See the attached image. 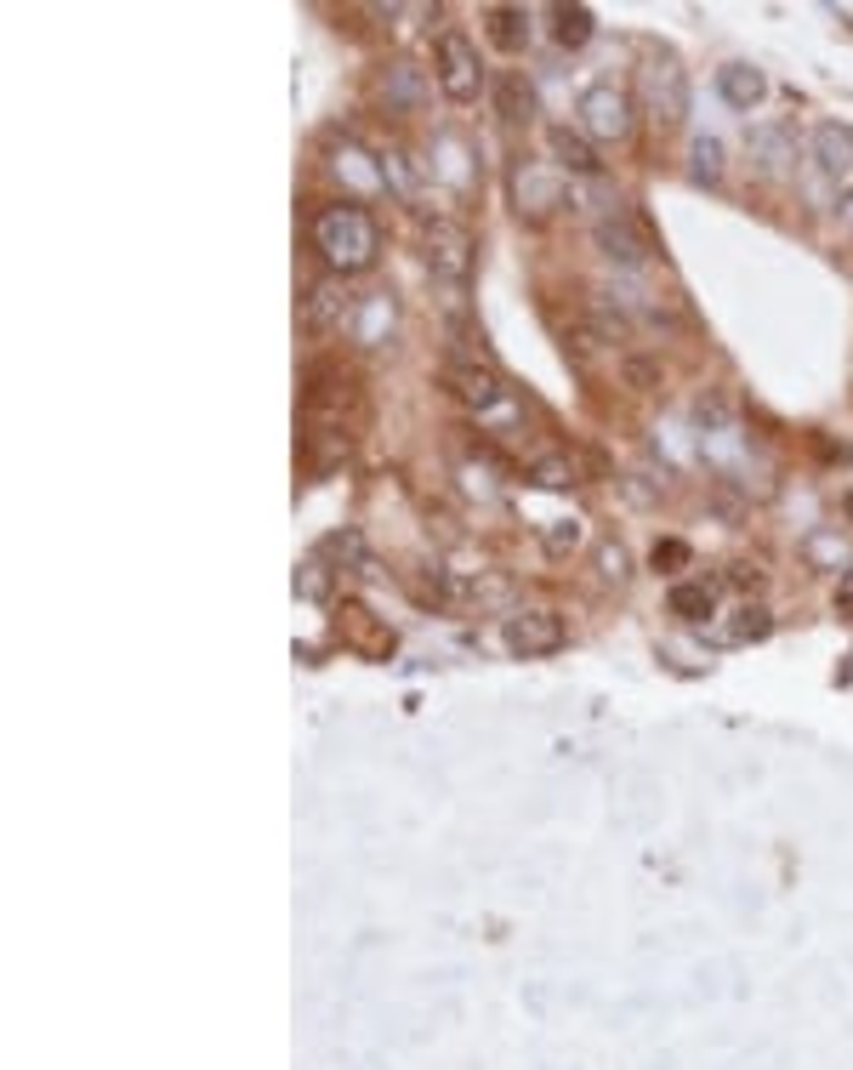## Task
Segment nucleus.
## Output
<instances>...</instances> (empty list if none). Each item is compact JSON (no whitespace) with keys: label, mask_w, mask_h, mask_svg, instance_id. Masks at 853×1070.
<instances>
[{"label":"nucleus","mask_w":853,"mask_h":1070,"mask_svg":"<svg viewBox=\"0 0 853 1070\" xmlns=\"http://www.w3.org/2000/svg\"><path fill=\"white\" fill-rule=\"evenodd\" d=\"M308 234H314L319 262H325L336 279L365 274V268H376V257H381V222H376L359 200H330V206H319Z\"/></svg>","instance_id":"obj_1"},{"label":"nucleus","mask_w":853,"mask_h":1070,"mask_svg":"<svg viewBox=\"0 0 853 1070\" xmlns=\"http://www.w3.org/2000/svg\"><path fill=\"white\" fill-rule=\"evenodd\" d=\"M421 257H427L433 290L449 303V314L462 319L467 285H473V228L456 222V217H433V222H427V239H421Z\"/></svg>","instance_id":"obj_2"},{"label":"nucleus","mask_w":853,"mask_h":1070,"mask_svg":"<svg viewBox=\"0 0 853 1070\" xmlns=\"http://www.w3.org/2000/svg\"><path fill=\"white\" fill-rule=\"evenodd\" d=\"M433 80L449 103H473L484 91V63H478V46L462 34V29H444L433 40Z\"/></svg>","instance_id":"obj_3"},{"label":"nucleus","mask_w":853,"mask_h":1070,"mask_svg":"<svg viewBox=\"0 0 853 1070\" xmlns=\"http://www.w3.org/2000/svg\"><path fill=\"white\" fill-rule=\"evenodd\" d=\"M569 644V626L558 610H513L500 621V650L513 661H540V655H558Z\"/></svg>","instance_id":"obj_4"},{"label":"nucleus","mask_w":853,"mask_h":1070,"mask_svg":"<svg viewBox=\"0 0 853 1070\" xmlns=\"http://www.w3.org/2000/svg\"><path fill=\"white\" fill-rule=\"evenodd\" d=\"M637 86H643V109H648V120H655L661 131L683 126V115H688V69H683L672 52L648 58Z\"/></svg>","instance_id":"obj_5"},{"label":"nucleus","mask_w":853,"mask_h":1070,"mask_svg":"<svg viewBox=\"0 0 853 1070\" xmlns=\"http://www.w3.org/2000/svg\"><path fill=\"white\" fill-rule=\"evenodd\" d=\"M444 387H449V394H456L467 410H478V416L513 410L507 382H500V370H495L489 359H449V365H444Z\"/></svg>","instance_id":"obj_6"},{"label":"nucleus","mask_w":853,"mask_h":1070,"mask_svg":"<svg viewBox=\"0 0 853 1070\" xmlns=\"http://www.w3.org/2000/svg\"><path fill=\"white\" fill-rule=\"evenodd\" d=\"M513 206H518V217H524V222H546L552 211H564V206H575V200H569L564 177L552 171V166H540V160H518V166H513Z\"/></svg>","instance_id":"obj_7"},{"label":"nucleus","mask_w":853,"mask_h":1070,"mask_svg":"<svg viewBox=\"0 0 853 1070\" xmlns=\"http://www.w3.org/2000/svg\"><path fill=\"white\" fill-rule=\"evenodd\" d=\"M632 126H637V115H632V97L621 91V86H586L581 91V131L592 137V142H626L632 137Z\"/></svg>","instance_id":"obj_8"},{"label":"nucleus","mask_w":853,"mask_h":1070,"mask_svg":"<svg viewBox=\"0 0 853 1070\" xmlns=\"http://www.w3.org/2000/svg\"><path fill=\"white\" fill-rule=\"evenodd\" d=\"M592 246L604 251L615 268H643L648 251H655V234L643 228L637 211H609V217L592 222Z\"/></svg>","instance_id":"obj_9"},{"label":"nucleus","mask_w":853,"mask_h":1070,"mask_svg":"<svg viewBox=\"0 0 853 1070\" xmlns=\"http://www.w3.org/2000/svg\"><path fill=\"white\" fill-rule=\"evenodd\" d=\"M745 149H751V166H757V177H785V171H796V131H791L785 120L751 126Z\"/></svg>","instance_id":"obj_10"},{"label":"nucleus","mask_w":853,"mask_h":1070,"mask_svg":"<svg viewBox=\"0 0 853 1070\" xmlns=\"http://www.w3.org/2000/svg\"><path fill=\"white\" fill-rule=\"evenodd\" d=\"M809 160H814L820 177H831L836 188H847V182H853V131L836 126V120L814 126V137H809Z\"/></svg>","instance_id":"obj_11"},{"label":"nucleus","mask_w":853,"mask_h":1070,"mask_svg":"<svg viewBox=\"0 0 853 1070\" xmlns=\"http://www.w3.org/2000/svg\"><path fill=\"white\" fill-rule=\"evenodd\" d=\"M354 297L341 290V279L330 274V279H314L308 285V297H302V325L308 330H341V325H354Z\"/></svg>","instance_id":"obj_12"},{"label":"nucleus","mask_w":853,"mask_h":1070,"mask_svg":"<svg viewBox=\"0 0 853 1070\" xmlns=\"http://www.w3.org/2000/svg\"><path fill=\"white\" fill-rule=\"evenodd\" d=\"M376 97L387 103V115H416V109L427 103V75H421L416 63H381Z\"/></svg>","instance_id":"obj_13"},{"label":"nucleus","mask_w":853,"mask_h":1070,"mask_svg":"<svg viewBox=\"0 0 853 1070\" xmlns=\"http://www.w3.org/2000/svg\"><path fill=\"white\" fill-rule=\"evenodd\" d=\"M546 142H552V160H558V171H569V177H597V171H604V160H597V149H592L586 131L552 126Z\"/></svg>","instance_id":"obj_14"},{"label":"nucleus","mask_w":853,"mask_h":1070,"mask_svg":"<svg viewBox=\"0 0 853 1070\" xmlns=\"http://www.w3.org/2000/svg\"><path fill=\"white\" fill-rule=\"evenodd\" d=\"M495 115L507 126H529L535 120V86L524 80V69H500L495 75Z\"/></svg>","instance_id":"obj_15"},{"label":"nucleus","mask_w":853,"mask_h":1070,"mask_svg":"<svg viewBox=\"0 0 853 1070\" xmlns=\"http://www.w3.org/2000/svg\"><path fill=\"white\" fill-rule=\"evenodd\" d=\"M330 171L336 177H347L354 188H365V194H376V188H387V171H381V155H370V149H359L354 137L336 149V160H330Z\"/></svg>","instance_id":"obj_16"},{"label":"nucleus","mask_w":853,"mask_h":1070,"mask_svg":"<svg viewBox=\"0 0 853 1070\" xmlns=\"http://www.w3.org/2000/svg\"><path fill=\"white\" fill-rule=\"evenodd\" d=\"M717 91H723V103H728V109L751 115V109L763 103L768 80H763V69H751V63H728V69H717Z\"/></svg>","instance_id":"obj_17"},{"label":"nucleus","mask_w":853,"mask_h":1070,"mask_svg":"<svg viewBox=\"0 0 853 1070\" xmlns=\"http://www.w3.org/2000/svg\"><path fill=\"white\" fill-rule=\"evenodd\" d=\"M354 343L359 348H381L387 336H393V303L381 297V290H370V297H359V308H354Z\"/></svg>","instance_id":"obj_18"},{"label":"nucleus","mask_w":853,"mask_h":1070,"mask_svg":"<svg viewBox=\"0 0 853 1070\" xmlns=\"http://www.w3.org/2000/svg\"><path fill=\"white\" fill-rule=\"evenodd\" d=\"M484 23H489V40L500 46V52H518V46L529 40V12L524 7H489Z\"/></svg>","instance_id":"obj_19"},{"label":"nucleus","mask_w":853,"mask_h":1070,"mask_svg":"<svg viewBox=\"0 0 853 1070\" xmlns=\"http://www.w3.org/2000/svg\"><path fill=\"white\" fill-rule=\"evenodd\" d=\"M666 610H672L677 621H706V615L717 610V593L706 587V581H677L672 598H666Z\"/></svg>","instance_id":"obj_20"},{"label":"nucleus","mask_w":853,"mask_h":1070,"mask_svg":"<svg viewBox=\"0 0 853 1070\" xmlns=\"http://www.w3.org/2000/svg\"><path fill=\"white\" fill-rule=\"evenodd\" d=\"M768 626H774V621H768L763 604H740L734 621L723 626V638H728V644H757V638H768Z\"/></svg>","instance_id":"obj_21"},{"label":"nucleus","mask_w":853,"mask_h":1070,"mask_svg":"<svg viewBox=\"0 0 853 1070\" xmlns=\"http://www.w3.org/2000/svg\"><path fill=\"white\" fill-rule=\"evenodd\" d=\"M552 23H558V29H552V34H558V46H586L592 29H597L586 7H558V12H552Z\"/></svg>","instance_id":"obj_22"},{"label":"nucleus","mask_w":853,"mask_h":1070,"mask_svg":"<svg viewBox=\"0 0 853 1070\" xmlns=\"http://www.w3.org/2000/svg\"><path fill=\"white\" fill-rule=\"evenodd\" d=\"M581 535H586V524H581V518H552V524L540 529V547H546L552 558H564V553H575V547H581Z\"/></svg>","instance_id":"obj_23"},{"label":"nucleus","mask_w":853,"mask_h":1070,"mask_svg":"<svg viewBox=\"0 0 853 1070\" xmlns=\"http://www.w3.org/2000/svg\"><path fill=\"white\" fill-rule=\"evenodd\" d=\"M621 382L632 387V394H655V387H661V365L643 359V354H626L621 359Z\"/></svg>","instance_id":"obj_24"},{"label":"nucleus","mask_w":853,"mask_h":1070,"mask_svg":"<svg viewBox=\"0 0 853 1070\" xmlns=\"http://www.w3.org/2000/svg\"><path fill=\"white\" fill-rule=\"evenodd\" d=\"M597 575H604L609 587H626V581H632V553L621 542H604V547H597Z\"/></svg>","instance_id":"obj_25"},{"label":"nucleus","mask_w":853,"mask_h":1070,"mask_svg":"<svg viewBox=\"0 0 853 1070\" xmlns=\"http://www.w3.org/2000/svg\"><path fill=\"white\" fill-rule=\"evenodd\" d=\"M296 593H302L308 604H325V598H330V569H325V558H308L302 569H296Z\"/></svg>","instance_id":"obj_26"},{"label":"nucleus","mask_w":853,"mask_h":1070,"mask_svg":"<svg viewBox=\"0 0 853 1070\" xmlns=\"http://www.w3.org/2000/svg\"><path fill=\"white\" fill-rule=\"evenodd\" d=\"M717 177H723V142L700 137L694 142V182H717Z\"/></svg>","instance_id":"obj_27"},{"label":"nucleus","mask_w":853,"mask_h":1070,"mask_svg":"<svg viewBox=\"0 0 853 1070\" xmlns=\"http://www.w3.org/2000/svg\"><path fill=\"white\" fill-rule=\"evenodd\" d=\"M319 553H336V558H347V564L370 569V558H365V535H359V529H336V535H325Z\"/></svg>","instance_id":"obj_28"},{"label":"nucleus","mask_w":853,"mask_h":1070,"mask_svg":"<svg viewBox=\"0 0 853 1070\" xmlns=\"http://www.w3.org/2000/svg\"><path fill=\"white\" fill-rule=\"evenodd\" d=\"M648 564H655V569H683V564H688V547H683V542H655Z\"/></svg>","instance_id":"obj_29"},{"label":"nucleus","mask_w":853,"mask_h":1070,"mask_svg":"<svg viewBox=\"0 0 853 1070\" xmlns=\"http://www.w3.org/2000/svg\"><path fill=\"white\" fill-rule=\"evenodd\" d=\"M575 473L564 467V462H535V484H546V491H564Z\"/></svg>","instance_id":"obj_30"},{"label":"nucleus","mask_w":853,"mask_h":1070,"mask_svg":"<svg viewBox=\"0 0 853 1070\" xmlns=\"http://www.w3.org/2000/svg\"><path fill=\"white\" fill-rule=\"evenodd\" d=\"M836 222H842V228H853V182H847V188H836Z\"/></svg>","instance_id":"obj_31"},{"label":"nucleus","mask_w":853,"mask_h":1070,"mask_svg":"<svg viewBox=\"0 0 853 1070\" xmlns=\"http://www.w3.org/2000/svg\"><path fill=\"white\" fill-rule=\"evenodd\" d=\"M836 610H842V615H853V575H842V581H836Z\"/></svg>","instance_id":"obj_32"},{"label":"nucleus","mask_w":853,"mask_h":1070,"mask_svg":"<svg viewBox=\"0 0 853 1070\" xmlns=\"http://www.w3.org/2000/svg\"><path fill=\"white\" fill-rule=\"evenodd\" d=\"M847 513H853V496H847Z\"/></svg>","instance_id":"obj_33"}]
</instances>
